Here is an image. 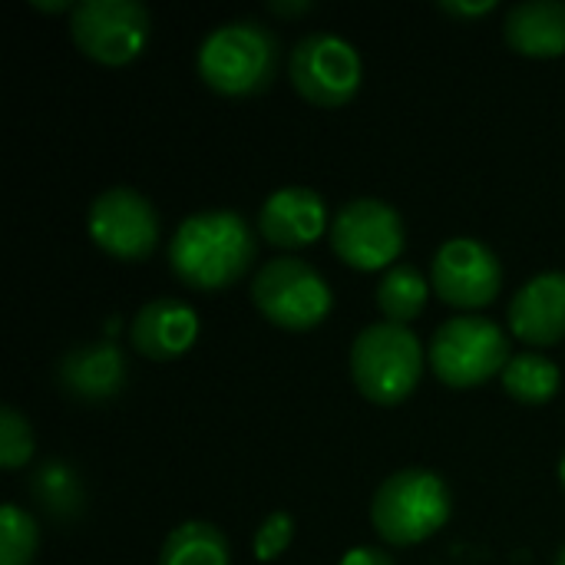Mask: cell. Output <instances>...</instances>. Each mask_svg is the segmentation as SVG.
I'll return each mask as SVG.
<instances>
[{"mask_svg": "<svg viewBox=\"0 0 565 565\" xmlns=\"http://www.w3.org/2000/svg\"><path fill=\"white\" fill-rule=\"evenodd\" d=\"M159 565H232L228 540L218 526L189 520L166 536Z\"/></svg>", "mask_w": 565, "mask_h": 565, "instance_id": "cell-17", "label": "cell"}, {"mask_svg": "<svg viewBox=\"0 0 565 565\" xmlns=\"http://www.w3.org/2000/svg\"><path fill=\"white\" fill-rule=\"evenodd\" d=\"M129 381L126 354L113 341H89L70 348L56 364V384L70 401L106 404L122 394Z\"/></svg>", "mask_w": 565, "mask_h": 565, "instance_id": "cell-12", "label": "cell"}, {"mask_svg": "<svg viewBox=\"0 0 565 565\" xmlns=\"http://www.w3.org/2000/svg\"><path fill=\"white\" fill-rule=\"evenodd\" d=\"M338 565H397L384 550H374V546H358L351 553H344V559Z\"/></svg>", "mask_w": 565, "mask_h": 565, "instance_id": "cell-24", "label": "cell"}, {"mask_svg": "<svg viewBox=\"0 0 565 565\" xmlns=\"http://www.w3.org/2000/svg\"><path fill=\"white\" fill-rule=\"evenodd\" d=\"M361 53L338 33H308L291 50L295 89L321 109H338L361 86Z\"/></svg>", "mask_w": 565, "mask_h": 565, "instance_id": "cell-9", "label": "cell"}, {"mask_svg": "<svg viewBox=\"0 0 565 565\" xmlns=\"http://www.w3.org/2000/svg\"><path fill=\"white\" fill-rule=\"evenodd\" d=\"M86 225L96 248L122 262L149 258L159 245V212L129 185H113L99 192L89 205Z\"/></svg>", "mask_w": 565, "mask_h": 565, "instance_id": "cell-10", "label": "cell"}, {"mask_svg": "<svg viewBox=\"0 0 565 565\" xmlns=\"http://www.w3.org/2000/svg\"><path fill=\"white\" fill-rule=\"evenodd\" d=\"M427 295H430V285L420 268L394 265L384 271L377 285V308L391 324H411L427 308Z\"/></svg>", "mask_w": 565, "mask_h": 565, "instance_id": "cell-18", "label": "cell"}, {"mask_svg": "<svg viewBox=\"0 0 565 565\" xmlns=\"http://www.w3.org/2000/svg\"><path fill=\"white\" fill-rule=\"evenodd\" d=\"M334 255L358 271L394 268L404 252V222L401 212L381 199H354L341 205L331 222Z\"/></svg>", "mask_w": 565, "mask_h": 565, "instance_id": "cell-8", "label": "cell"}, {"mask_svg": "<svg viewBox=\"0 0 565 565\" xmlns=\"http://www.w3.org/2000/svg\"><path fill=\"white\" fill-rule=\"evenodd\" d=\"M295 540V520L291 513H271L262 520L258 533H255V559L262 563H275Z\"/></svg>", "mask_w": 565, "mask_h": 565, "instance_id": "cell-23", "label": "cell"}, {"mask_svg": "<svg viewBox=\"0 0 565 565\" xmlns=\"http://www.w3.org/2000/svg\"><path fill=\"white\" fill-rule=\"evenodd\" d=\"M510 331L536 348L565 338V271H546L526 281L510 301Z\"/></svg>", "mask_w": 565, "mask_h": 565, "instance_id": "cell-14", "label": "cell"}, {"mask_svg": "<svg viewBox=\"0 0 565 565\" xmlns=\"http://www.w3.org/2000/svg\"><path fill=\"white\" fill-rule=\"evenodd\" d=\"M427 358L430 371L447 387H477L507 371L510 341L497 321L460 315L437 328Z\"/></svg>", "mask_w": 565, "mask_h": 565, "instance_id": "cell-5", "label": "cell"}, {"mask_svg": "<svg viewBox=\"0 0 565 565\" xmlns=\"http://www.w3.org/2000/svg\"><path fill=\"white\" fill-rule=\"evenodd\" d=\"M255 308L285 331H308L318 328L331 315V288L301 258H271L258 268L252 281Z\"/></svg>", "mask_w": 565, "mask_h": 565, "instance_id": "cell-6", "label": "cell"}, {"mask_svg": "<svg viewBox=\"0 0 565 565\" xmlns=\"http://www.w3.org/2000/svg\"><path fill=\"white\" fill-rule=\"evenodd\" d=\"M199 338V318L185 301L156 298L142 305L129 324L132 348L149 361H172L185 354Z\"/></svg>", "mask_w": 565, "mask_h": 565, "instance_id": "cell-15", "label": "cell"}, {"mask_svg": "<svg viewBox=\"0 0 565 565\" xmlns=\"http://www.w3.org/2000/svg\"><path fill=\"white\" fill-rule=\"evenodd\" d=\"M30 457H33L30 420L20 411L3 407L0 411V467L3 470H20Z\"/></svg>", "mask_w": 565, "mask_h": 565, "instance_id": "cell-22", "label": "cell"}, {"mask_svg": "<svg viewBox=\"0 0 565 565\" xmlns=\"http://www.w3.org/2000/svg\"><path fill=\"white\" fill-rule=\"evenodd\" d=\"M507 43L533 60H556L565 53V0H523L507 10Z\"/></svg>", "mask_w": 565, "mask_h": 565, "instance_id": "cell-16", "label": "cell"}, {"mask_svg": "<svg viewBox=\"0 0 565 565\" xmlns=\"http://www.w3.org/2000/svg\"><path fill=\"white\" fill-rule=\"evenodd\" d=\"M559 384H563L559 367L550 358L533 354V351L510 358V364L503 371V387L520 404H550L556 397Z\"/></svg>", "mask_w": 565, "mask_h": 565, "instance_id": "cell-20", "label": "cell"}, {"mask_svg": "<svg viewBox=\"0 0 565 565\" xmlns=\"http://www.w3.org/2000/svg\"><path fill=\"white\" fill-rule=\"evenodd\" d=\"M70 36L96 63H132L152 36L149 10L136 0H79L70 13Z\"/></svg>", "mask_w": 565, "mask_h": 565, "instance_id": "cell-7", "label": "cell"}, {"mask_svg": "<svg viewBox=\"0 0 565 565\" xmlns=\"http://www.w3.org/2000/svg\"><path fill=\"white\" fill-rule=\"evenodd\" d=\"M351 377L371 404H404L424 377L420 338L407 324H367L351 344Z\"/></svg>", "mask_w": 565, "mask_h": 565, "instance_id": "cell-4", "label": "cell"}, {"mask_svg": "<svg viewBox=\"0 0 565 565\" xmlns=\"http://www.w3.org/2000/svg\"><path fill=\"white\" fill-rule=\"evenodd\" d=\"M33 7H40V10H53V13H56V10H70V13H73V7H76V3H70V0H53V3H50V0H33Z\"/></svg>", "mask_w": 565, "mask_h": 565, "instance_id": "cell-27", "label": "cell"}, {"mask_svg": "<svg viewBox=\"0 0 565 565\" xmlns=\"http://www.w3.org/2000/svg\"><path fill=\"white\" fill-rule=\"evenodd\" d=\"M556 565H565V546L559 550V556H556Z\"/></svg>", "mask_w": 565, "mask_h": 565, "instance_id": "cell-29", "label": "cell"}, {"mask_svg": "<svg viewBox=\"0 0 565 565\" xmlns=\"http://www.w3.org/2000/svg\"><path fill=\"white\" fill-rule=\"evenodd\" d=\"M40 550V530L36 520L17 507L3 503L0 510V565H30Z\"/></svg>", "mask_w": 565, "mask_h": 565, "instance_id": "cell-21", "label": "cell"}, {"mask_svg": "<svg viewBox=\"0 0 565 565\" xmlns=\"http://www.w3.org/2000/svg\"><path fill=\"white\" fill-rule=\"evenodd\" d=\"M278 40L258 20H228L199 46V76L222 96H255L271 86Z\"/></svg>", "mask_w": 565, "mask_h": 565, "instance_id": "cell-2", "label": "cell"}, {"mask_svg": "<svg viewBox=\"0 0 565 565\" xmlns=\"http://www.w3.org/2000/svg\"><path fill=\"white\" fill-rule=\"evenodd\" d=\"M33 500L40 503L43 513H50L53 520H73L83 513V480L73 467H66L63 460H46L36 473H33Z\"/></svg>", "mask_w": 565, "mask_h": 565, "instance_id": "cell-19", "label": "cell"}, {"mask_svg": "<svg viewBox=\"0 0 565 565\" xmlns=\"http://www.w3.org/2000/svg\"><path fill=\"white\" fill-rule=\"evenodd\" d=\"M454 513L450 487L424 467L391 473L371 503V523L391 546H417L437 536Z\"/></svg>", "mask_w": 565, "mask_h": 565, "instance_id": "cell-3", "label": "cell"}, {"mask_svg": "<svg viewBox=\"0 0 565 565\" xmlns=\"http://www.w3.org/2000/svg\"><path fill=\"white\" fill-rule=\"evenodd\" d=\"M497 3L493 0H480V3H467V0H440V10L444 13H454V17H480V13H490Z\"/></svg>", "mask_w": 565, "mask_h": 565, "instance_id": "cell-25", "label": "cell"}, {"mask_svg": "<svg viewBox=\"0 0 565 565\" xmlns=\"http://www.w3.org/2000/svg\"><path fill=\"white\" fill-rule=\"evenodd\" d=\"M559 480H563V490H565V457H563V463H559Z\"/></svg>", "mask_w": 565, "mask_h": 565, "instance_id": "cell-28", "label": "cell"}, {"mask_svg": "<svg viewBox=\"0 0 565 565\" xmlns=\"http://www.w3.org/2000/svg\"><path fill=\"white\" fill-rule=\"evenodd\" d=\"M328 225L324 199L308 185H285L271 192L258 212V228L275 248H305L321 238Z\"/></svg>", "mask_w": 565, "mask_h": 565, "instance_id": "cell-13", "label": "cell"}, {"mask_svg": "<svg viewBox=\"0 0 565 565\" xmlns=\"http://www.w3.org/2000/svg\"><path fill=\"white\" fill-rule=\"evenodd\" d=\"M268 10H271V13H281V17H295V13L311 10V3H308V0H295V3H281V0H275V3H268Z\"/></svg>", "mask_w": 565, "mask_h": 565, "instance_id": "cell-26", "label": "cell"}, {"mask_svg": "<svg viewBox=\"0 0 565 565\" xmlns=\"http://www.w3.org/2000/svg\"><path fill=\"white\" fill-rule=\"evenodd\" d=\"M430 288L444 305L477 311L497 301L503 288V265L493 248L477 238H450L430 265Z\"/></svg>", "mask_w": 565, "mask_h": 565, "instance_id": "cell-11", "label": "cell"}, {"mask_svg": "<svg viewBox=\"0 0 565 565\" xmlns=\"http://www.w3.org/2000/svg\"><path fill=\"white\" fill-rule=\"evenodd\" d=\"M255 232L232 209H205L189 215L169 242V265L192 291L232 288L255 265Z\"/></svg>", "mask_w": 565, "mask_h": 565, "instance_id": "cell-1", "label": "cell"}]
</instances>
